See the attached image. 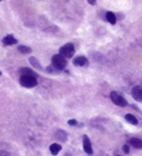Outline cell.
Instances as JSON below:
<instances>
[{
  "label": "cell",
  "instance_id": "obj_11",
  "mask_svg": "<svg viewBox=\"0 0 142 156\" xmlns=\"http://www.w3.org/2000/svg\"><path fill=\"white\" fill-rule=\"evenodd\" d=\"M49 150H50V152H52L53 155H58L59 151L61 150V147H60L59 144H52V145L49 147Z\"/></svg>",
  "mask_w": 142,
  "mask_h": 156
},
{
  "label": "cell",
  "instance_id": "obj_18",
  "mask_svg": "<svg viewBox=\"0 0 142 156\" xmlns=\"http://www.w3.org/2000/svg\"><path fill=\"white\" fill-rule=\"evenodd\" d=\"M0 156H11L7 151H4V150H0Z\"/></svg>",
  "mask_w": 142,
  "mask_h": 156
},
{
  "label": "cell",
  "instance_id": "obj_4",
  "mask_svg": "<svg viewBox=\"0 0 142 156\" xmlns=\"http://www.w3.org/2000/svg\"><path fill=\"white\" fill-rule=\"evenodd\" d=\"M110 99H111V101H113L115 105H118V106H126V105H127L126 99H125L123 95H121V94L116 93V91H111V93H110Z\"/></svg>",
  "mask_w": 142,
  "mask_h": 156
},
{
  "label": "cell",
  "instance_id": "obj_9",
  "mask_svg": "<svg viewBox=\"0 0 142 156\" xmlns=\"http://www.w3.org/2000/svg\"><path fill=\"white\" fill-rule=\"evenodd\" d=\"M129 143H130L131 147H134L136 149H142V140L138 138H131L129 140Z\"/></svg>",
  "mask_w": 142,
  "mask_h": 156
},
{
  "label": "cell",
  "instance_id": "obj_8",
  "mask_svg": "<svg viewBox=\"0 0 142 156\" xmlns=\"http://www.w3.org/2000/svg\"><path fill=\"white\" fill-rule=\"evenodd\" d=\"M16 43H17V39H16L14 36H11V34L6 36V37L3 39V44H4V45H12V44H16Z\"/></svg>",
  "mask_w": 142,
  "mask_h": 156
},
{
  "label": "cell",
  "instance_id": "obj_2",
  "mask_svg": "<svg viewBox=\"0 0 142 156\" xmlns=\"http://www.w3.org/2000/svg\"><path fill=\"white\" fill-rule=\"evenodd\" d=\"M52 64L58 71H61V70H64L66 67L67 61H66V59L64 56H61L60 54H56V55H54L52 57Z\"/></svg>",
  "mask_w": 142,
  "mask_h": 156
},
{
  "label": "cell",
  "instance_id": "obj_17",
  "mask_svg": "<svg viewBox=\"0 0 142 156\" xmlns=\"http://www.w3.org/2000/svg\"><path fill=\"white\" fill-rule=\"evenodd\" d=\"M67 123L70 124V126H76V124H77V121H76V120H70Z\"/></svg>",
  "mask_w": 142,
  "mask_h": 156
},
{
  "label": "cell",
  "instance_id": "obj_20",
  "mask_svg": "<svg viewBox=\"0 0 142 156\" xmlns=\"http://www.w3.org/2000/svg\"><path fill=\"white\" fill-rule=\"evenodd\" d=\"M88 1V4H91V5H94L96 4V0H87Z\"/></svg>",
  "mask_w": 142,
  "mask_h": 156
},
{
  "label": "cell",
  "instance_id": "obj_21",
  "mask_svg": "<svg viewBox=\"0 0 142 156\" xmlns=\"http://www.w3.org/2000/svg\"><path fill=\"white\" fill-rule=\"evenodd\" d=\"M0 1H3V0H0Z\"/></svg>",
  "mask_w": 142,
  "mask_h": 156
},
{
  "label": "cell",
  "instance_id": "obj_1",
  "mask_svg": "<svg viewBox=\"0 0 142 156\" xmlns=\"http://www.w3.org/2000/svg\"><path fill=\"white\" fill-rule=\"evenodd\" d=\"M20 84L25 88H33L37 86V77L22 75L20 77Z\"/></svg>",
  "mask_w": 142,
  "mask_h": 156
},
{
  "label": "cell",
  "instance_id": "obj_12",
  "mask_svg": "<svg viewBox=\"0 0 142 156\" xmlns=\"http://www.w3.org/2000/svg\"><path fill=\"white\" fill-rule=\"evenodd\" d=\"M125 120H126L129 123H131V124H137V123H138L137 118H136L134 115H130V113H127V115L125 116Z\"/></svg>",
  "mask_w": 142,
  "mask_h": 156
},
{
  "label": "cell",
  "instance_id": "obj_10",
  "mask_svg": "<svg viewBox=\"0 0 142 156\" xmlns=\"http://www.w3.org/2000/svg\"><path fill=\"white\" fill-rule=\"evenodd\" d=\"M105 17H107V21H108L110 25H115V23H116V17H115V15H114L113 12L108 11V12L105 14Z\"/></svg>",
  "mask_w": 142,
  "mask_h": 156
},
{
  "label": "cell",
  "instance_id": "obj_16",
  "mask_svg": "<svg viewBox=\"0 0 142 156\" xmlns=\"http://www.w3.org/2000/svg\"><path fill=\"white\" fill-rule=\"evenodd\" d=\"M56 138L61 139V140H66V133L64 131H58L56 132Z\"/></svg>",
  "mask_w": 142,
  "mask_h": 156
},
{
  "label": "cell",
  "instance_id": "obj_13",
  "mask_svg": "<svg viewBox=\"0 0 142 156\" xmlns=\"http://www.w3.org/2000/svg\"><path fill=\"white\" fill-rule=\"evenodd\" d=\"M32 51V49L29 46H26V45H20L18 46V53L21 54H29Z\"/></svg>",
  "mask_w": 142,
  "mask_h": 156
},
{
  "label": "cell",
  "instance_id": "obj_14",
  "mask_svg": "<svg viewBox=\"0 0 142 156\" xmlns=\"http://www.w3.org/2000/svg\"><path fill=\"white\" fill-rule=\"evenodd\" d=\"M20 73H21V76H22V75H26V76H33V77H37V75L34 73L33 71L28 70V68H26V67H23L21 71H20Z\"/></svg>",
  "mask_w": 142,
  "mask_h": 156
},
{
  "label": "cell",
  "instance_id": "obj_3",
  "mask_svg": "<svg viewBox=\"0 0 142 156\" xmlns=\"http://www.w3.org/2000/svg\"><path fill=\"white\" fill-rule=\"evenodd\" d=\"M59 54L61 56H64L65 59H70V57H72L74 54H75V48L71 43H67V44H65V45H63L61 48H60Z\"/></svg>",
  "mask_w": 142,
  "mask_h": 156
},
{
  "label": "cell",
  "instance_id": "obj_19",
  "mask_svg": "<svg viewBox=\"0 0 142 156\" xmlns=\"http://www.w3.org/2000/svg\"><path fill=\"white\" fill-rule=\"evenodd\" d=\"M123 149H124V151H125L126 154H127V152L130 151V150H129V147H127V145H124V148H123Z\"/></svg>",
  "mask_w": 142,
  "mask_h": 156
},
{
  "label": "cell",
  "instance_id": "obj_7",
  "mask_svg": "<svg viewBox=\"0 0 142 156\" xmlns=\"http://www.w3.org/2000/svg\"><path fill=\"white\" fill-rule=\"evenodd\" d=\"M83 149H85L86 154H88V155H91V154L93 152V150H92V145H91V140L88 139L87 136H83Z\"/></svg>",
  "mask_w": 142,
  "mask_h": 156
},
{
  "label": "cell",
  "instance_id": "obj_15",
  "mask_svg": "<svg viewBox=\"0 0 142 156\" xmlns=\"http://www.w3.org/2000/svg\"><path fill=\"white\" fill-rule=\"evenodd\" d=\"M29 62H31V65L34 67V68H42L40 67V64H39V61L36 59V57H29Z\"/></svg>",
  "mask_w": 142,
  "mask_h": 156
},
{
  "label": "cell",
  "instance_id": "obj_6",
  "mask_svg": "<svg viewBox=\"0 0 142 156\" xmlns=\"http://www.w3.org/2000/svg\"><path fill=\"white\" fill-rule=\"evenodd\" d=\"M74 65L75 66H80V67H83L88 65V60L85 56H77L76 59H74Z\"/></svg>",
  "mask_w": 142,
  "mask_h": 156
},
{
  "label": "cell",
  "instance_id": "obj_22",
  "mask_svg": "<svg viewBox=\"0 0 142 156\" xmlns=\"http://www.w3.org/2000/svg\"><path fill=\"white\" fill-rule=\"evenodd\" d=\"M0 75H1V73H0Z\"/></svg>",
  "mask_w": 142,
  "mask_h": 156
},
{
  "label": "cell",
  "instance_id": "obj_5",
  "mask_svg": "<svg viewBox=\"0 0 142 156\" xmlns=\"http://www.w3.org/2000/svg\"><path fill=\"white\" fill-rule=\"evenodd\" d=\"M131 95H132V98L137 101H141L142 102V86H136L132 88V90H131Z\"/></svg>",
  "mask_w": 142,
  "mask_h": 156
}]
</instances>
